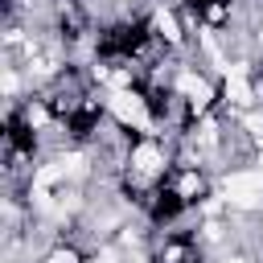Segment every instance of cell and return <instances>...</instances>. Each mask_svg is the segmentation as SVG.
Returning <instances> with one entry per match:
<instances>
[{"instance_id": "cell-1", "label": "cell", "mask_w": 263, "mask_h": 263, "mask_svg": "<svg viewBox=\"0 0 263 263\" xmlns=\"http://www.w3.org/2000/svg\"><path fill=\"white\" fill-rule=\"evenodd\" d=\"M222 189H226V201H234L242 210H255L263 201V173H230Z\"/></svg>"}, {"instance_id": "cell-2", "label": "cell", "mask_w": 263, "mask_h": 263, "mask_svg": "<svg viewBox=\"0 0 263 263\" xmlns=\"http://www.w3.org/2000/svg\"><path fill=\"white\" fill-rule=\"evenodd\" d=\"M111 111L123 119V123H136V127H148V111H144V103L132 95V90H115L111 95Z\"/></svg>"}, {"instance_id": "cell-3", "label": "cell", "mask_w": 263, "mask_h": 263, "mask_svg": "<svg viewBox=\"0 0 263 263\" xmlns=\"http://www.w3.org/2000/svg\"><path fill=\"white\" fill-rule=\"evenodd\" d=\"M177 86L193 99V107H205V103H210V82H205V78H197V74H181Z\"/></svg>"}, {"instance_id": "cell-4", "label": "cell", "mask_w": 263, "mask_h": 263, "mask_svg": "<svg viewBox=\"0 0 263 263\" xmlns=\"http://www.w3.org/2000/svg\"><path fill=\"white\" fill-rule=\"evenodd\" d=\"M226 95H230L234 103H251V86L242 82V66H234V70L226 74Z\"/></svg>"}, {"instance_id": "cell-5", "label": "cell", "mask_w": 263, "mask_h": 263, "mask_svg": "<svg viewBox=\"0 0 263 263\" xmlns=\"http://www.w3.org/2000/svg\"><path fill=\"white\" fill-rule=\"evenodd\" d=\"M136 164H140L144 173H152V168L160 164V152H156L152 144H140V148H136Z\"/></svg>"}, {"instance_id": "cell-6", "label": "cell", "mask_w": 263, "mask_h": 263, "mask_svg": "<svg viewBox=\"0 0 263 263\" xmlns=\"http://www.w3.org/2000/svg\"><path fill=\"white\" fill-rule=\"evenodd\" d=\"M156 25H160V33L168 37V41H177L181 33H177V21H173V12H156Z\"/></svg>"}, {"instance_id": "cell-7", "label": "cell", "mask_w": 263, "mask_h": 263, "mask_svg": "<svg viewBox=\"0 0 263 263\" xmlns=\"http://www.w3.org/2000/svg\"><path fill=\"white\" fill-rule=\"evenodd\" d=\"M49 263H74V255L70 251H58V255H49Z\"/></svg>"}]
</instances>
